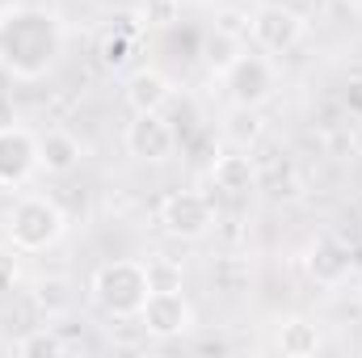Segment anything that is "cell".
<instances>
[{
	"label": "cell",
	"mask_w": 362,
	"mask_h": 358,
	"mask_svg": "<svg viewBox=\"0 0 362 358\" xmlns=\"http://www.w3.org/2000/svg\"><path fill=\"white\" fill-rule=\"evenodd\" d=\"M215 287L219 291H228V295H236V291H249V278H253V270H249V262L245 258H215Z\"/></svg>",
	"instance_id": "2e32d148"
},
{
	"label": "cell",
	"mask_w": 362,
	"mask_h": 358,
	"mask_svg": "<svg viewBox=\"0 0 362 358\" xmlns=\"http://www.w3.org/2000/svg\"><path fill=\"white\" fill-rule=\"evenodd\" d=\"M34 304H38L47 316H59V312L72 308V291H68L64 278H38V282H34Z\"/></svg>",
	"instance_id": "e0dca14e"
},
{
	"label": "cell",
	"mask_w": 362,
	"mask_h": 358,
	"mask_svg": "<svg viewBox=\"0 0 362 358\" xmlns=\"http://www.w3.org/2000/svg\"><path fill=\"white\" fill-rule=\"evenodd\" d=\"M160 224L177 241H198L215 228V202L202 190H173L160 202Z\"/></svg>",
	"instance_id": "5b68a950"
},
{
	"label": "cell",
	"mask_w": 362,
	"mask_h": 358,
	"mask_svg": "<svg viewBox=\"0 0 362 358\" xmlns=\"http://www.w3.org/2000/svg\"><path fill=\"white\" fill-rule=\"evenodd\" d=\"M215 34H219L223 42H245V38H249V13L223 8V13L215 17Z\"/></svg>",
	"instance_id": "44dd1931"
},
{
	"label": "cell",
	"mask_w": 362,
	"mask_h": 358,
	"mask_svg": "<svg viewBox=\"0 0 362 358\" xmlns=\"http://www.w3.org/2000/svg\"><path fill=\"white\" fill-rule=\"evenodd\" d=\"M308 274H312V282H320V287H341L346 278H350V245L341 241V236H320L312 249H308Z\"/></svg>",
	"instance_id": "30bf717a"
},
{
	"label": "cell",
	"mask_w": 362,
	"mask_h": 358,
	"mask_svg": "<svg viewBox=\"0 0 362 358\" xmlns=\"http://www.w3.org/2000/svg\"><path fill=\"white\" fill-rule=\"evenodd\" d=\"M211 181H215V190H223V194H245V190H253V181H257V165H253V156L249 152H219L215 161H211Z\"/></svg>",
	"instance_id": "4fadbf2b"
},
{
	"label": "cell",
	"mask_w": 362,
	"mask_h": 358,
	"mask_svg": "<svg viewBox=\"0 0 362 358\" xmlns=\"http://www.w3.org/2000/svg\"><path fill=\"white\" fill-rule=\"evenodd\" d=\"M303 13L286 8V4H257L249 13V38L266 51V55H286L303 42Z\"/></svg>",
	"instance_id": "277c9868"
},
{
	"label": "cell",
	"mask_w": 362,
	"mask_h": 358,
	"mask_svg": "<svg viewBox=\"0 0 362 358\" xmlns=\"http://www.w3.org/2000/svg\"><path fill=\"white\" fill-rule=\"evenodd\" d=\"M21 278V266H17V249H0V291H13Z\"/></svg>",
	"instance_id": "603a6c76"
},
{
	"label": "cell",
	"mask_w": 362,
	"mask_h": 358,
	"mask_svg": "<svg viewBox=\"0 0 362 358\" xmlns=\"http://www.w3.org/2000/svg\"><path fill=\"white\" fill-rule=\"evenodd\" d=\"M127 152L148 165H165L177 152V131L165 114H135L127 122Z\"/></svg>",
	"instance_id": "ba28073f"
},
{
	"label": "cell",
	"mask_w": 362,
	"mask_h": 358,
	"mask_svg": "<svg viewBox=\"0 0 362 358\" xmlns=\"http://www.w3.org/2000/svg\"><path fill=\"white\" fill-rule=\"evenodd\" d=\"M89 295H93V304L105 316H114V321L139 316V308L148 299V270H144V262H131V258L105 262V266L93 270Z\"/></svg>",
	"instance_id": "3957f363"
},
{
	"label": "cell",
	"mask_w": 362,
	"mask_h": 358,
	"mask_svg": "<svg viewBox=\"0 0 362 358\" xmlns=\"http://www.w3.org/2000/svg\"><path fill=\"white\" fill-rule=\"evenodd\" d=\"M278 350L286 358H312L320 350V329L312 325V321H303V316H286V321H278Z\"/></svg>",
	"instance_id": "5bb4252c"
},
{
	"label": "cell",
	"mask_w": 362,
	"mask_h": 358,
	"mask_svg": "<svg viewBox=\"0 0 362 358\" xmlns=\"http://www.w3.org/2000/svg\"><path fill=\"white\" fill-rule=\"evenodd\" d=\"M64 38H68L64 21L51 8H34V4L0 8V68L21 81L47 76L64 55Z\"/></svg>",
	"instance_id": "6da1fadb"
},
{
	"label": "cell",
	"mask_w": 362,
	"mask_h": 358,
	"mask_svg": "<svg viewBox=\"0 0 362 358\" xmlns=\"http://www.w3.org/2000/svg\"><path fill=\"white\" fill-rule=\"evenodd\" d=\"M64 228H68V219H64L59 202L47 198V194H21L13 202L8 219H4L8 245L17 253H42V249H51L64 236Z\"/></svg>",
	"instance_id": "7a4b0ae2"
},
{
	"label": "cell",
	"mask_w": 362,
	"mask_h": 358,
	"mask_svg": "<svg viewBox=\"0 0 362 358\" xmlns=\"http://www.w3.org/2000/svg\"><path fill=\"white\" fill-rule=\"evenodd\" d=\"M34 173H38V135H30L25 127L0 131V185L17 190Z\"/></svg>",
	"instance_id": "9c48e42d"
},
{
	"label": "cell",
	"mask_w": 362,
	"mask_h": 358,
	"mask_svg": "<svg viewBox=\"0 0 362 358\" xmlns=\"http://www.w3.org/2000/svg\"><path fill=\"white\" fill-rule=\"evenodd\" d=\"M122 97H127V105L135 114H165V105L173 101V81L165 72H156V68H139V72L127 76Z\"/></svg>",
	"instance_id": "8fae6325"
},
{
	"label": "cell",
	"mask_w": 362,
	"mask_h": 358,
	"mask_svg": "<svg viewBox=\"0 0 362 358\" xmlns=\"http://www.w3.org/2000/svg\"><path fill=\"white\" fill-rule=\"evenodd\" d=\"M139 325L148 337L169 342V337H181L194 329V308L181 291H148V299L139 308Z\"/></svg>",
	"instance_id": "52a82bcc"
},
{
	"label": "cell",
	"mask_w": 362,
	"mask_h": 358,
	"mask_svg": "<svg viewBox=\"0 0 362 358\" xmlns=\"http://www.w3.org/2000/svg\"><path fill=\"white\" fill-rule=\"evenodd\" d=\"M135 42L139 38H127V34H105L101 38V47H97V59H101V68H110V72H118V68H127L131 64V51H135Z\"/></svg>",
	"instance_id": "ffe728a7"
},
{
	"label": "cell",
	"mask_w": 362,
	"mask_h": 358,
	"mask_svg": "<svg viewBox=\"0 0 362 358\" xmlns=\"http://www.w3.org/2000/svg\"><path fill=\"white\" fill-rule=\"evenodd\" d=\"M8 127H17V105H13V97L0 93V131H8Z\"/></svg>",
	"instance_id": "484cf974"
},
{
	"label": "cell",
	"mask_w": 362,
	"mask_h": 358,
	"mask_svg": "<svg viewBox=\"0 0 362 358\" xmlns=\"http://www.w3.org/2000/svg\"><path fill=\"white\" fill-rule=\"evenodd\" d=\"M228 139H236L240 148L253 144V139H262V114H257V105H236L228 114Z\"/></svg>",
	"instance_id": "ac0fdd59"
},
{
	"label": "cell",
	"mask_w": 362,
	"mask_h": 358,
	"mask_svg": "<svg viewBox=\"0 0 362 358\" xmlns=\"http://www.w3.org/2000/svg\"><path fill=\"white\" fill-rule=\"evenodd\" d=\"M76 165H81V139H76L72 131L55 127V131H47V135L38 139V169H47L51 178H64V173H72Z\"/></svg>",
	"instance_id": "7c38bea8"
},
{
	"label": "cell",
	"mask_w": 362,
	"mask_h": 358,
	"mask_svg": "<svg viewBox=\"0 0 362 358\" xmlns=\"http://www.w3.org/2000/svg\"><path fill=\"white\" fill-rule=\"evenodd\" d=\"M139 30H148V25H144V17H135V13H118V17H114V34L139 38Z\"/></svg>",
	"instance_id": "cb8c5ba5"
},
{
	"label": "cell",
	"mask_w": 362,
	"mask_h": 358,
	"mask_svg": "<svg viewBox=\"0 0 362 358\" xmlns=\"http://www.w3.org/2000/svg\"><path fill=\"white\" fill-rule=\"evenodd\" d=\"M341 105H346V110H350L354 118H362V76L346 85V93H341Z\"/></svg>",
	"instance_id": "d4e9b609"
},
{
	"label": "cell",
	"mask_w": 362,
	"mask_h": 358,
	"mask_svg": "<svg viewBox=\"0 0 362 358\" xmlns=\"http://www.w3.org/2000/svg\"><path fill=\"white\" fill-rule=\"evenodd\" d=\"M177 13H181V0H144V4H139L144 25H173Z\"/></svg>",
	"instance_id": "7402d4cb"
},
{
	"label": "cell",
	"mask_w": 362,
	"mask_h": 358,
	"mask_svg": "<svg viewBox=\"0 0 362 358\" xmlns=\"http://www.w3.org/2000/svg\"><path fill=\"white\" fill-rule=\"evenodd\" d=\"M21 358H59V354H72L76 346L64 337V333H55V329H47V325H38V329H30L17 346H13Z\"/></svg>",
	"instance_id": "9a60e30c"
},
{
	"label": "cell",
	"mask_w": 362,
	"mask_h": 358,
	"mask_svg": "<svg viewBox=\"0 0 362 358\" xmlns=\"http://www.w3.org/2000/svg\"><path fill=\"white\" fill-rule=\"evenodd\" d=\"M223 85L236 105H262L278 89V72H274L270 55H236L223 68Z\"/></svg>",
	"instance_id": "8992f818"
},
{
	"label": "cell",
	"mask_w": 362,
	"mask_h": 358,
	"mask_svg": "<svg viewBox=\"0 0 362 358\" xmlns=\"http://www.w3.org/2000/svg\"><path fill=\"white\" fill-rule=\"evenodd\" d=\"M358 253H362V236H358Z\"/></svg>",
	"instance_id": "4316f807"
},
{
	"label": "cell",
	"mask_w": 362,
	"mask_h": 358,
	"mask_svg": "<svg viewBox=\"0 0 362 358\" xmlns=\"http://www.w3.org/2000/svg\"><path fill=\"white\" fill-rule=\"evenodd\" d=\"M144 270H148V291H181V262H173V258H148L144 262Z\"/></svg>",
	"instance_id": "d6986e66"
}]
</instances>
